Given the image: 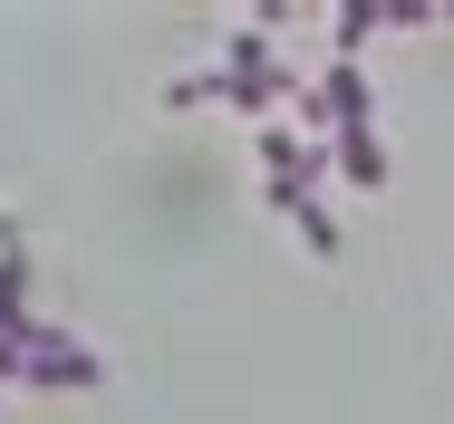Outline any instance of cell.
<instances>
[{
  "label": "cell",
  "instance_id": "1",
  "mask_svg": "<svg viewBox=\"0 0 454 424\" xmlns=\"http://www.w3.org/2000/svg\"><path fill=\"white\" fill-rule=\"evenodd\" d=\"M106 376V357L68 338V328H29V386H97Z\"/></svg>",
  "mask_w": 454,
  "mask_h": 424
},
{
  "label": "cell",
  "instance_id": "2",
  "mask_svg": "<svg viewBox=\"0 0 454 424\" xmlns=\"http://www.w3.org/2000/svg\"><path fill=\"white\" fill-rule=\"evenodd\" d=\"M329 145H339V173H348L358 193H377V183H387V145H377V135H329Z\"/></svg>",
  "mask_w": 454,
  "mask_h": 424
},
{
  "label": "cell",
  "instance_id": "3",
  "mask_svg": "<svg viewBox=\"0 0 454 424\" xmlns=\"http://www.w3.org/2000/svg\"><path fill=\"white\" fill-rule=\"evenodd\" d=\"M367 29H377V10H367V0H348V10H339V58H358Z\"/></svg>",
  "mask_w": 454,
  "mask_h": 424
}]
</instances>
